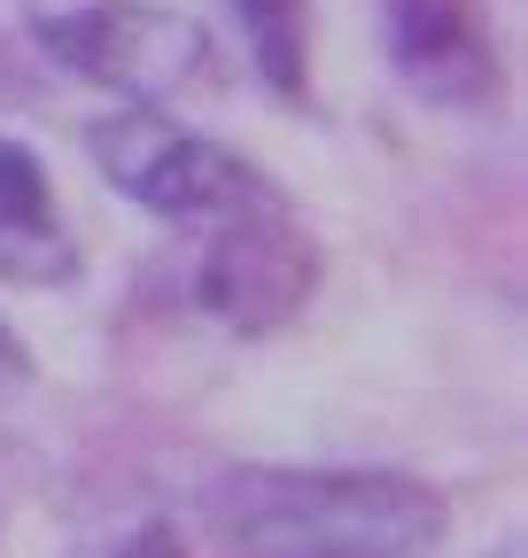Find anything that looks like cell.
<instances>
[{
    "mask_svg": "<svg viewBox=\"0 0 528 558\" xmlns=\"http://www.w3.org/2000/svg\"><path fill=\"white\" fill-rule=\"evenodd\" d=\"M226 558H435L451 505L405 473L233 465L203 488Z\"/></svg>",
    "mask_w": 528,
    "mask_h": 558,
    "instance_id": "cell-1",
    "label": "cell"
},
{
    "mask_svg": "<svg viewBox=\"0 0 528 558\" xmlns=\"http://www.w3.org/2000/svg\"><path fill=\"white\" fill-rule=\"evenodd\" d=\"M94 163L117 194H132L156 218H233L241 202H264L256 171L233 148L156 117L148 101H132V109L94 124Z\"/></svg>",
    "mask_w": 528,
    "mask_h": 558,
    "instance_id": "cell-2",
    "label": "cell"
},
{
    "mask_svg": "<svg viewBox=\"0 0 528 558\" xmlns=\"http://www.w3.org/2000/svg\"><path fill=\"white\" fill-rule=\"evenodd\" d=\"M39 47L62 70L109 86L117 101H164L187 78H203V62H211L203 24L148 9V0H79V9H55V16H39Z\"/></svg>",
    "mask_w": 528,
    "mask_h": 558,
    "instance_id": "cell-3",
    "label": "cell"
},
{
    "mask_svg": "<svg viewBox=\"0 0 528 558\" xmlns=\"http://www.w3.org/2000/svg\"><path fill=\"white\" fill-rule=\"evenodd\" d=\"M319 288V256L288 218H241L203 248V271H194V295L226 333H280Z\"/></svg>",
    "mask_w": 528,
    "mask_h": 558,
    "instance_id": "cell-4",
    "label": "cell"
},
{
    "mask_svg": "<svg viewBox=\"0 0 528 558\" xmlns=\"http://www.w3.org/2000/svg\"><path fill=\"white\" fill-rule=\"evenodd\" d=\"M388 62L435 109H475L497 94L490 39L458 0H388Z\"/></svg>",
    "mask_w": 528,
    "mask_h": 558,
    "instance_id": "cell-5",
    "label": "cell"
},
{
    "mask_svg": "<svg viewBox=\"0 0 528 558\" xmlns=\"http://www.w3.org/2000/svg\"><path fill=\"white\" fill-rule=\"evenodd\" d=\"M79 271V241L47 194V171L24 140H0V279L9 288H62Z\"/></svg>",
    "mask_w": 528,
    "mask_h": 558,
    "instance_id": "cell-6",
    "label": "cell"
},
{
    "mask_svg": "<svg viewBox=\"0 0 528 558\" xmlns=\"http://www.w3.org/2000/svg\"><path fill=\"white\" fill-rule=\"evenodd\" d=\"M273 94H303V0H233Z\"/></svg>",
    "mask_w": 528,
    "mask_h": 558,
    "instance_id": "cell-7",
    "label": "cell"
},
{
    "mask_svg": "<svg viewBox=\"0 0 528 558\" xmlns=\"http://www.w3.org/2000/svg\"><path fill=\"white\" fill-rule=\"evenodd\" d=\"M109 558H187V550H179V527L171 520H148V527H132Z\"/></svg>",
    "mask_w": 528,
    "mask_h": 558,
    "instance_id": "cell-8",
    "label": "cell"
},
{
    "mask_svg": "<svg viewBox=\"0 0 528 558\" xmlns=\"http://www.w3.org/2000/svg\"><path fill=\"white\" fill-rule=\"evenodd\" d=\"M0 380H24V349H16L9 318H0Z\"/></svg>",
    "mask_w": 528,
    "mask_h": 558,
    "instance_id": "cell-9",
    "label": "cell"
}]
</instances>
